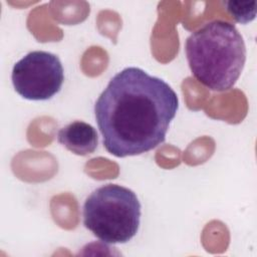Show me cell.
<instances>
[{"instance_id":"obj_1","label":"cell","mask_w":257,"mask_h":257,"mask_svg":"<svg viewBox=\"0 0 257 257\" xmlns=\"http://www.w3.org/2000/svg\"><path fill=\"white\" fill-rule=\"evenodd\" d=\"M179 98L162 78L126 67L109 80L94 104L105 150L124 158L147 153L166 140Z\"/></svg>"},{"instance_id":"obj_2","label":"cell","mask_w":257,"mask_h":257,"mask_svg":"<svg viewBox=\"0 0 257 257\" xmlns=\"http://www.w3.org/2000/svg\"><path fill=\"white\" fill-rule=\"evenodd\" d=\"M185 51L192 74L214 91L231 89L246 61L242 35L224 20L210 21L194 31L186 40Z\"/></svg>"},{"instance_id":"obj_3","label":"cell","mask_w":257,"mask_h":257,"mask_svg":"<svg viewBox=\"0 0 257 257\" xmlns=\"http://www.w3.org/2000/svg\"><path fill=\"white\" fill-rule=\"evenodd\" d=\"M141 203L134 191L116 184L95 189L83 204V225L105 244H123L138 233Z\"/></svg>"},{"instance_id":"obj_4","label":"cell","mask_w":257,"mask_h":257,"mask_svg":"<svg viewBox=\"0 0 257 257\" xmlns=\"http://www.w3.org/2000/svg\"><path fill=\"white\" fill-rule=\"evenodd\" d=\"M15 91L29 100H47L60 91L64 70L58 56L35 50L18 60L11 74Z\"/></svg>"},{"instance_id":"obj_5","label":"cell","mask_w":257,"mask_h":257,"mask_svg":"<svg viewBox=\"0 0 257 257\" xmlns=\"http://www.w3.org/2000/svg\"><path fill=\"white\" fill-rule=\"evenodd\" d=\"M57 141L69 152L77 156H86L94 153L98 145L95 128L84 121L75 120L60 128Z\"/></svg>"},{"instance_id":"obj_6","label":"cell","mask_w":257,"mask_h":257,"mask_svg":"<svg viewBox=\"0 0 257 257\" xmlns=\"http://www.w3.org/2000/svg\"><path fill=\"white\" fill-rule=\"evenodd\" d=\"M226 10L239 23L246 24L255 19L256 1H227Z\"/></svg>"}]
</instances>
